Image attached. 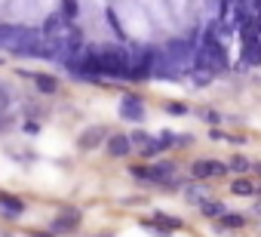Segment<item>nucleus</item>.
Returning <instances> with one entry per match:
<instances>
[{
  "instance_id": "6",
  "label": "nucleus",
  "mask_w": 261,
  "mask_h": 237,
  "mask_svg": "<svg viewBox=\"0 0 261 237\" xmlns=\"http://www.w3.org/2000/svg\"><path fill=\"white\" fill-rule=\"evenodd\" d=\"M0 209H4V216H19L22 212V203L10 194H0Z\"/></svg>"
},
{
  "instance_id": "1",
  "label": "nucleus",
  "mask_w": 261,
  "mask_h": 237,
  "mask_svg": "<svg viewBox=\"0 0 261 237\" xmlns=\"http://www.w3.org/2000/svg\"><path fill=\"white\" fill-rule=\"evenodd\" d=\"M194 59H197V65L206 68V71H221L224 62H227V59H224V50L218 46V40H203Z\"/></svg>"
},
{
  "instance_id": "11",
  "label": "nucleus",
  "mask_w": 261,
  "mask_h": 237,
  "mask_svg": "<svg viewBox=\"0 0 261 237\" xmlns=\"http://www.w3.org/2000/svg\"><path fill=\"white\" fill-rule=\"evenodd\" d=\"M185 197H188V200H194V203H203V197H206V194H203V188H200V185H188V188H185Z\"/></svg>"
},
{
  "instance_id": "8",
  "label": "nucleus",
  "mask_w": 261,
  "mask_h": 237,
  "mask_svg": "<svg viewBox=\"0 0 261 237\" xmlns=\"http://www.w3.org/2000/svg\"><path fill=\"white\" fill-rule=\"evenodd\" d=\"M148 173H151V176H154V179H172V173H175V167H172V163H166V160H163V163H154V167H151V170H148Z\"/></svg>"
},
{
  "instance_id": "4",
  "label": "nucleus",
  "mask_w": 261,
  "mask_h": 237,
  "mask_svg": "<svg viewBox=\"0 0 261 237\" xmlns=\"http://www.w3.org/2000/svg\"><path fill=\"white\" fill-rule=\"evenodd\" d=\"M123 117H129V121H142L145 117V105L139 102V99H123Z\"/></svg>"
},
{
  "instance_id": "7",
  "label": "nucleus",
  "mask_w": 261,
  "mask_h": 237,
  "mask_svg": "<svg viewBox=\"0 0 261 237\" xmlns=\"http://www.w3.org/2000/svg\"><path fill=\"white\" fill-rule=\"evenodd\" d=\"M77 222H80V212H77V209H68L65 216L56 219V228H68V231H71V228H77Z\"/></svg>"
},
{
  "instance_id": "13",
  "label": "nucleus",
  "mask_w": 261,
  "mask_h": 237,
  "mask_svg": "<svg viewBox=\"0 0 261 237\" xmlns=\"http://www.w3.org/2000/svg\"><path fill=\"white\" fill-rule=\"evenodd\" d=\"M62 13H68L65 19H74L77 16V0H62Z\"/></svg>"
},
{
  "instance_id": "15",
  "label": "nucleus",
  "mask_w": 261,
  "mask_h": 237,
  "mask_svg": "<svg viewBox=\"0 0 261 237\" xmlns=\"http://www.w3.org/2000/svg\"><path fill=\"white\" fill-rule=\"evenodd\" d=\"M224 219V225H230V228H243V219L240 216H221Z\"/></svg>"
},
{
  "instance_id": "14",
  "label": "nucleus",
  "mask_w": 261,
  "mask_h": 237,
  "mask_svg": "<svg viewBox=\"0 0 261 237\" xmlns=\"http://www.w3.org/2000/svg\"><path fill=\"white\" fill-rule=\"evenodd\" d=\"M203 209H206V216H224L221 203H203Z\"/></svg>"
},
{
  "instance_id": "2",
  "label": "nucleus",
  "mask_w": 261,
  "mask_h": 237,
  "mask_svg": "<svg viewBox=\"0 0 261 237\" xmlns=\"http://www.w3.org/2000/svg\"><path fill=\"white\" fill-rule=\"evenodd\" d=\"M191 173H194L197 179H215V176L224 173V163H218V160H197V163L191 167Z\"/></svg>"
},
{
  "instance_id": "9",
  "label": "nucleus",
  "mask_w": 261,
  "mask_h": 237,
  "mask_svg": "<svg viewBox=\"0 0 261 237\" xmlns=\"http://www.w3.org/2000/svg\"><path fill=\"white\" fill-rule=\"evenodd\" d=\"M34 83H37L40 92H56V80L46 77V74H34Z\"/></svg>"
},
{
  "instance_id": "5",
  "label": "nucleus",
  "mask_w": 261,
  "mask_h": 237,
  "mask_svg": "<svg viewBox=\"0 0 261 237\" xmlns=\"http://www.w3.org/2000/svg\"><path fill=\"white\" fill-rule=\"evenodd\" d=\"M101 136H105V130H101V127H92V130H86V133L80 136V148H95V145L101 142Z\"/></svg>"
},
{
  "instance_id": "3",
  "label": "nucleus",
  "mask_w": 261,
  "mask_h": 237,
  "mask_svg": "<svg viewBox=\"0 0 261 237\" xmlns=\"http://www.w3.org/2000/svg\"><path fill=\"white\" fill-rule=\"evenodd\" d=\"M129 136H108V154H114V157H126L129 154Z\"/></svg>"
},
{
  "instance_id": "16",
  "label": "nucleus",
  "mask_w": 261,
  "mask_h": 237,
  "mask_svg": "<svg viewBox=\"0 0 261 237\" xmlns=\"http://www.w3.org/2000/svg\"><path fill=\"white\" fill-rule=\"evenodd\" d=\"M246 167H249V160H246V157H237V160H233V170H237V173H243Z\"/></svg>"
},
{
  "instance_id": "17",
  "label": "nucleus",
  "mask_w": 261,
  "mask_h": 237,
  "mask_svg": "<svg viewBox=\"0 0 261 237\" xmlns=\"http://www.w3.org/2000/svg\"><path fill=\"white\" fill-rule=\"evenodd\" d=\"M255 173H258V176H261V163H258V167H255Z\"/></svg>"
},
{
  "instance_id": "12",
  "label": "nucleus",
  "mask_w": 261,
  "mask_h": 237,
  "mask_svg": "<svg viewBox=\"0 0 261 237\" xmlns=\"http://www.w3.org/2000/svg\"><path fill=\"white\" fill-rule=\"evenodd\" d=\"M154 222H157V225H160V228H166V231H175V228H178V225H181V222H178V219H169V216H157V219H154Z\"/></svg>"
},
{
  "instance_id": "10",
  "label": "nucleus",
  "mask_w": 261,
  "mask_h": 237,
  "mask_svg": "<svg viewBox=\"0 0 261 237\" xmlns=\"http://www.w3.org/2000/svg\"><path fill=\"white\" fill-rule=\"evenodd\" d=\"M230 188H233V194H243V197H246V194H252V191H255V188H252V182H249V179H233V185H230Z\"/></svg>"
}]
</instances>
